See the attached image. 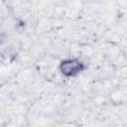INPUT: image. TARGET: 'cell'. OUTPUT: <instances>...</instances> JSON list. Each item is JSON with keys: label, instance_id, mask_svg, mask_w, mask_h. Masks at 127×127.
Here are the masks:
<instances>
[{"label": "cell", "instance_id": "1", "mask_svg": "<svg viewBox=\"0 0 127 127\" xmlns=\"http://www.w3.org/2000/svg\"><path fill=\"white\" fill-rule=\"evenodd\" d=\"M59 68L62 74L67 77H71L83 71V69L85 68V65L78 59H66L61 62Z\"/></svg>", "mask_w": 127, "mask_h": 127}]
</instances>
